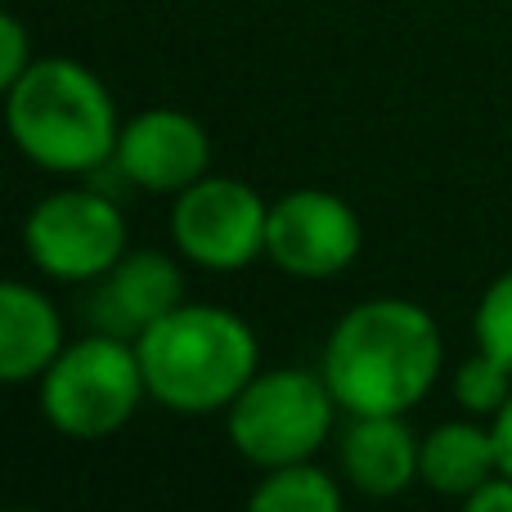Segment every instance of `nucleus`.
<instances>
[{
	"instance_id": "6e6552de",
	"label": "nucleus",
	"mask_w": 512,
	"mask_h": 512,
	"mask_svg": "<svg viewBox=\"0 0 512 512\" xmlns=\"http://www.w3.org/2000/svg\"><path fill=\"white\" fill-rule=\"evenodd\" d=\"M364 248L360 212L333 189H292L270 203L265 261L292 279H337Z\"/></svg>"
},
{
	"instance_id": "39448f33",
	"label": "nucleus",
	"mask_w": 512,
	"mask_h": 512,
	"mask_svg": "<svg viewBox=\"0 0 512 512\" xmlns=\"http://www.w3.org/2000/svg\"><path fill=\"white\" fill-rule=\"evenodd\" d=\"M342 414L319 369H261L225 409V436L256 472L315 459Z\"/></svg>"
},
{
	"instance_id": "dca6fc26",
	"label": "nucleus",
	"mask_w": 512,
	"mask_h": 512,
	"mask_svg": "<svg viewBox=\"0 0 512 512\" xmlns=\"http://www.w3.org/2000/svg\"><path fill=\"white\" fill-rule=\"evenodd\" d=\"M472 337L481 351H490L504 369H512V270L495 274L472 310Z\"/></svg>"
},
{
	"instance_id": "f3484780",
	"label": "nucleus",
	"mask_w": 512,
	"mask_h": 512,
	"mask_svg": "<svg viewBox=\"0 0 512 512\" xmlns=\"http://www.w3.org/2000/svg\"><path fill=\"white\" fill-rule=\"evenodd\" d=\"M36 59H41V54L32 50V36H27L23 18L5 14V18H0V86L9 90Z\"/></svg>"
},
{
	"instance_id": "f257e3e1",
	"label": "nucleus",
	"mask_w": 512,
	"mask_h": 512,
	"mask_svg": "<svg viewBox=\"0 0 512 512\" xmlns=\"http://www.w3.org/2000/svg\"><path fill=\"white\" fill-rule=\"evenodd\" d=\"M445 369V337L427 306L409 297L355 301L324 342L328 391L342 414H409L436 391Z\"/></svg>"
},
{
	"instance_id": "9d476101",
	"label": "nucleus",
	"mask_w": 512,
	"mask_h": 512,
	"mask_svg": "<svg viewBox=\"0 0 512 512\" xmlns=\"http://www.w3.org/2000/svg\"><path fill=\"white\" fill-rule=\"evenodd\" d=\"M176 306H185V270H180V261L158 248H140L126 252L95 283L90 319H95L99 333H117L135 342L144 328H153Z\"/></svg>"
},
{
	"instance_id": "0eeeda50",
	"label": "nucleus",
	"mask_w": 512,
	"mask_h": 512,
	"mask_svg": "<svg viewBox=\"0 0 512 512\" xmlns=\"http://www.w3.org/2000/svg\"><path fill=\"white\" fill-rule=\"evenodd\" d=\"M265 230H270V203L239 176L207 171L171 203V243L198 270H248L265 256Z\"/></svg>"
},
{
	"instance_id": "7ed1b4c3",
	"label": "nucleus",
	"mask_w": 512,
	"mask_h": 512,
	"mask_svg": "<svg viewBox=\"0 0 512 512\" xmlns=\"http://www.w3.org/2000/svg\"><path fill=\"white\" fill-rule=\"evenodd\" d=\"M14 149L50 176H95L113 167L122 117L113 90L86 63L45 54L5 90Z\"/></svg>"
},
{
	"instance_id": "ddd939ff",
	"label": "nucleus",
	"mask_w": 512,
	"mask_h": 512,
	"mask_svg": "<svg viewBox=\"0 0 512 512\" xmlns=\"http://www.w3.org/2000/svg\"><path fill=\"white\" fill-rule=\"evenodd\" d=\"M499 472V445L486 418H450L423 436L418 454V486L436 490L445 499H468Z\"/></svg>"
},
{
	"instance_id": "4468645a",
	"label": "nucleus",
	"mask_w": 512,
	"mask_h": 512,
	"mask_svg": "<svg viewBox=\"0 0 512 512\" xmlns=\"http://www.w3.org/2000/svg\"><path fill=\"white\" fill-rule=\"evenodd\" d=\"M248 508L256 512H342L346 490L315 459H301V463H283V468L261 472V481H256L248 495Z\"/></svg>"
},
{
	"instance_id": "f8f14e48",
	"label": "nucleus",
	"mask_w": 512,
	"mask_h": 512,
	"mask_svg": "<svg viewBox=\"0 0 512 512\" xmlns=\"http://www.w3.org/2000/svg\"><path fill=\"white\" fill-rule=\"evenodd\" d=\"M63 315L36 283H0V382L27 387L63 355Z\"/></svg>"
},
{
	"instance_id": "f03ea898",
	"label": "nucleus",
	"mask_w": 512,
	"mask_h": 512,
	"mask_svg": "<svg viewBox=\"0 0 512 512\" xmlns=\"http://www.w3.org/2000/svg\"><path fill=\"white\" fill-rule=\"evenodd\" d=\"M149 400L167 414H225L261 373V342L252 324L225 306L185 301L135 337Z\"/></svg>"
},
{
	"instance_id": "a211bd4d",
	"label": "nucleus",
	"mask_w": 512,
	"mask_h": 512,
	"mask_svg": "<svg viewBox=\"0 0 512 512\" xmlns=\"http://www.w3.org/2000/svg\"><path fill=\"white\" fill-rule=\"evenodd\" d=\"M472 512H512V472L499 468L486 486H477L468 499H463Z\"/></svg>"
},
{
	"instance_id": "9b49d317",
	"label": "nucleus",
	"mask_w": 512,
	"mask_h": 512,
	"mask_svg": "<svg viewBox=\"0 0 512 512\" xmlns=\"http://www.w3.org/2000/svg\"><path fill=\"white\" fill-rule=\"evenodd\" d=\"M423 436L405 423V414H351L337 436L342 481L369 499H396L418 486Z\"/></svg>"
},
{
	"instance_id": "1a4fd4ad",
	"label": "nucleus",
	"mask_w": 512,
	"mask_h": 512,
	"mask_svg": "<svg viewBox=\"0 0 512 512\" xmlns=\"http://www.w3.org/2000/svg\"><path fill=\"white\" fill-rule=\"evenodd\" d=\"M113 171L144 194L176 198L180 189H189L212 171V135L185 108H144V113L122 122Z\"/></svg>"
},
{
	"instance_id": "20e7f679",
	"label": "nucleus",
	"mask_w": 512,
	"mask_h": 512,
	"mask_svg": "<svg viewBox=\"0 0 512 512\" xmlns=\"http://www.w3.org/2000/svg\"><path fill=\"white\" fill-rule=\"evenodd\" d=\"M41 414L68 441H108L149 400L140 351L131 337L90 333L63 346V355L36 382Z\"/></svg>"
},
{
	"instance_id": "423d86ee",
	"label": "nucleus",
	"mask_w": 512,
	"mask_h": 512,
	"mask_svg": "<svg viewBox=\"0 0 512 512\" xmlns=\"http://www.w3.org/2000/svg\"><path fill=\"white\" fill-rule=\"evenodd\" d=\"M23 252L54 283H99L126 252V216L104 189H54L27 212Z\"/></svg>"
},
{
	"instance_id": "2eb2a0df",
	"label": "nucleus",
	"mask_w": 512,
	"mask_h": 512,
	"mask_svg": "<svg viewBox=\"0 0 512 512\" xmlns=\"http://www.w3.org/2000/svg\"><path fill=\"white\" fill-rule=\"evenodd\" d=\"M450 396H454V405H459L463 414L486 418V423H490V418L504 409V400L512 396V369H504L495 355L477 346L468 360L454 364V373H450Z\"/></svg>"
},
{
	"instance_id": "6ab92c4d",
	"label": "nucleus",
	"mask_w": 512,
	"mask_h": 512,
	"mask_svg": "<svg viewBox=\"0 0 512 512\" xmlns=\"http://www.w3.org/2000/svg\"><path fill=\"white\" fill-rule=\"evenodd\" d=\"M490 432H495V445H499V468L512 472V396L504 400V409L490 418Z\"/></svg>"
}]
</instances>
